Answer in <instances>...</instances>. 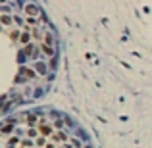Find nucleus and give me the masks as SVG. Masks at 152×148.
Segmentation results:
<instances>
[{
    "mask_svg": "<svg viewBox=\"0 0 152 148\" xmlns=\"http://www.w3.org/2000/svg\"><path fill=\"white\" fill-rule=\"evenodd\" d=\"M0 19H2V23H4V25H8V23H10V18H8V15H2Z\"/></svg>",
    "mask_w": 152,
    "mask_h": 148,
    "instance_id": "nucleus-4",
    "label": "nucleus"
},
{
    "mask_svg": "<svg viewBox=\"0 0 152 148\" xmlns=\"http://www.w3.org/2000/svg\"><path fill=\"white\" fill-rule=\"evenodd\" d=\"M10 131H12V125H6L4 129H2V133H10Z\"/></svg>",
    "mask_w": 152,
    "mask_h": 148,
    "instance_id": "nucleus-6",
    "label": "nucleus"
},
{
    "mask_svg": "<svg viewBox=\"0 0 152 148\" xmlns=\"http://www.w3.org/2000/svg\"><path fill=\"white\" fill-rule=\"evenodd\" d=\"M41 133L42 135H50L52 133V127H50V125H42V127H41Z\"/></svg>",
    "mask_w": 152,
    "mask_h": 148,
    "instance_id": "nucleus-1",
    "label": "nucleus"
},
{
    "mask_svg": "<svg viewBox=\"0 0 152 148\" xmlns=\"http://www.w3.org/2000/svg\"><path fill=\"white\" fill-rule=\"evenodd\" d=\"M21 42H29V35H27V33H23V35H21Z\"/></svg>",
    "mask_w": 152,
    "mask_h": 148,
    "instance_id": "nucleus-5",
    "label": "nucleus"
},
{
    "mask_svg": "<svg viewBox=\"0 0 152 148\" xmlns=\"http://www.w3.org/2000/svg\"><path fill=\"white\" fill-rule=\"evenodd\" d=\"M27 12L29 14H37V6H27Z\"/></svg>",
    "mask_w": 152,
    "mask_h": 148,
    "instance_id": "nucleus-3",
    "label": "nucleus"
},
{
    "mask_svg": "<svg viewBox=\"0 0 152 148\" xmlns=\"http://www.w3.org/2000/svg\"><path fill=\"white\" fill-rule=\"evenodd\" d=\"M42 52H44V54H52V48L48 46V44H44V46H42Z\"/></svg>",
    "mask_w": 152,
    "mask_h": 148,
    "instance_id": "nucleus-2",
    "label": "nucleus"
}]
</instances>
